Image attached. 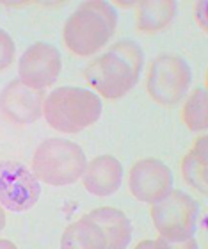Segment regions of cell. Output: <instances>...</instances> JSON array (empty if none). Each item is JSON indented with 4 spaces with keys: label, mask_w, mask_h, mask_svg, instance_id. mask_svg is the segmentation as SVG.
<instances>
[{
    "label": "cell",
    "mask_w": 208,
    "mask_h": 249,
    "mask_svg": "<svg viewBox=\"0 0 208 249\" xmlns=\"http://www.w3.org/2000/svg\"><path fill=\"white\" fill-rule=\"evenodd\" d=\"M144 66L142 48L132 39L110 45L84 70V80L102 98H123L136 88Z\"/></svg>",
    "instance_id": "obj_1"
},
{
    "label": "cell",
    "mask_w": 208,
    "mask_h": 249,
    "mask_svg": "<svg viewBox=\"0 0 208 249\" xmlns=\"http://www.w3.org/2000/svg\"><path fill=\"white\" fill-rule=\"evenodd\" d=\"M118 27L114 5L104 0L82 2L63 27L64 47L78 57H89L109 45Z\"/></svg>",
    "instance_id": "obj_2"
},
{
    "label": "cell",
    "mask_w": 208,
    "mask_h": 249,
    "mask_svg": "<svg viewBox=\"0 0 208 249\" xmlns=\"http://www.w3.org/2000/svg\"><path fill=\"white\" fill-rule=\"evenodd\" d=\"M102 98L91 89L77 86L55 88L43 104V118L48 126L61 134H78L100 120Z\"/></svg>",
    "instance_id": "obj_3"
},
{
    "label": "cell",
    "mask_w": 208,
    "mask_h": 249,
    "mask_svg": "<svg viewBox=\"0 0 208 249\" xmlns=\"http://www.w3.org/2000/svg\"><path fill=\"white\" fill-rule=\"evenodd\" d=\"M87 166L82 146L63 137H50L37 146L32 155V169L39 183L66 187L77 183Z\"/></svg>",
    "instance_id": "obj_4"
},
{
    "label": "cell",
    "mask_w": 208,
    "mask_h": 249,
    "mask_svg": "<svg viewBox=\"0 0 208 249\" xmlns=\"http://www.w3.org/2000/svg\"><path fill=\"white\" fill-rule=\"evenodd\" d=\"M192 84V70L178 53H160L148 66L146 91L155 104L174 107L182 104Z\"/></svg>",
    "instance_id": "obj_5"
},
{
    "label": "cell",
    "mask_w": 208,
    "mask_h": 249,
    "mask_svg": "<svg viewBox=\"0 0 208 249\" xmlns=\"http://www.w3.org/2000/svg\"><path fill=\"white\" fill-rule=\"evenodd\" d=\"M150 215L158 237L178 242L196 235L201 212L199 203L191 194L173 189L166 197L151 205Z\"/></svg>",
    "instance_id": "obj_6"
},
{
    "label": "cell",
    "mask_w": 208,
    "mask_h": 249,
    "mask_svg": "<svg viewBox=\"0 0 208 249\" xmlns=\"http://www.w3.org/2000/svg\"><path fill=\"white\" fill-rule=\"evenodd\" d=\"M41 197V183L18 160L0 162V207L9 212H27Z\"/></svg>",
    "instance_id": "obj_7"
},
{
    "label": "cell",
    "mask_w": 208,
    "mask_h": 249,
    "mask_svg": "<svg viewBox=\"0 0 208 249\" xmlns=\"http://www.w3.org/2000/svg\"><path fill=\"white\" fill-rule=\"evenodd\" d=\"M63 70L61 53L53 45L45 41L34 43L20 55L18 78L27 88L45 91L57 82Z\"/></svg>",
    "instance_id": "obj_8"
},
{
    "label": "cell",
    "mask_w": 208,
    "mask_h": 249,
    "mask_svg": "<svg viewBox=\"0 0 208 249\" xmlns=\"http://www.w3.org/2000/svg\"><path fill=\"white\" fill-rule=\"evenodd\" d=\"M173 171L158 159H140L128 173V189L137 201L153 205L173 191Z\"/></svg>",
    "instance_id": "obj_9"
},
{
    "label": "cell",
    "mask_w": 208,
    "mask_h": 249,
    "mask_svg": "<svg viewBox=\"0 0 208 249\" xmlns=\"http://www.w3.org/2000/svg\"><path fill=\"white\" fill-rule=\"evenodd\" d=\"M47 93L27 88L20 78L11 80L0 93V112L5 120L16 124L36 123L43 116V104Z\"/></svg>",
    "instance_id": "obj_10"
},
{
    "label": "cell",
    "mask_w": 208,
    "mask_h": 249,
    "mask_svg": "<svg viewBox=\"0 0 208 249\" xmlns=\"http://www.w3.org/2000/svg\"><path fill=\"white\" fill-rule=\"evenodd\" d=\"M123 177V166L114 155H98L93 160H87L82 175V185L93 196L107 197L120 191Z\"/></svg>",
    "instance_id": "obj_11"
},
{
    "label": "cell",
    "mask_w": 208,
    "mask_h": 249,
    "mask_svg": "<svg viewBox=\"0 0 208 249\" xmlns=\"http://www.w3.org/2000/svg\"><path fill=\"white\" fill-rule=\"evenodd\" d=\"M96 223L107 242V249H126L132 240V223L125 212L114 207H102L87 213Z\"/></svg>",
    "instance_id": "obj_12"
},
{
    "label": "cell",
    "mask_w": 208,
    "mask_h": 249,
    "mask_svg": "<svg viewBox=\"0 0 208 249\" xmlns=\"http://www.w3.org/2000/svg\"><path fill=\"white\" fill-rule=\"evenodd\" d=\"M208 148L207 135H199L182 159V177L199 194L208 192Z\"/></svg>",
    "instance_id": "obj_13"
},
{
    "label": "cell",
    "mask_w": 208,
    "mask_h": 249,
    "mask_svg": "<svg viewBox=\"0 0 208 249\" xmlns=\"http://www.w3.org/2000/svg\"><path fill=\"white\" fill-rule=\"evenodd\" d=\"M176 15V2L173 0H144L137 4V31L142 34L155 32L171 25Z\"/></svg>",
    "instance_id": "obj_14"
},
{
    "label": "cell",
    "mask_w": 208,
    "mask_h": 249,
    "mask_svg": "<svg viewBox=\"0 0 208 249\" xmlns=\"http://www.w3.org/2000/svg\"><path fill=\"white\" fill-rule=\"evenodd\" d=\"M61 249H107V242L96 223L84 215L64 230Z\"/></svg>",
    "instance_id": "obj_15"
},
{
    "label": "cell",
    "mask_w": 208,
    "mask_h": 249,
    "mask_svg": "<svg viewBox=\"0 0 208 249\" xmlns=\"http://www.w3.org/2000/svg\"><path fill=\"white\" fill-rule=\"evenodd\" d=\"M182 121L194 134H205L208 128V96L207 88H196L185 96L182 107Z\"/></svg>",
    "instance_id": "obj_16"
},
{
    "label": "cell",
    "mask_w": 208,
    "mask_h": 249,
    "mask_svg": "<svg viewBox=\"0 0 208 249\" xmlns=\"http://www.w3.org/2000/svg\"><path fill=\"white\" fill-rule=\"evenodd\" d=\"M16 45L7 31L0 29V71H4L15 62Z\"/></svg>",
    "instance_id": "obj_17"
},
{
    "label": "cell",
    "mask_w": 208,
    "mask_h": 249,
    "mask_svg": "<svg viewBox=\"0 0 208 249\" xmlns=\"http://www.w3.org/2000/svg\"><path fill=\"white\" fill-rule=\"evenodd\" d=\"M155 242V249H199L198 240L187 239V240H178V242H173V240H166L158 237V239L153 240Z\"/></svg>",
    "instance_id": "obj_18"
},
{
    "label": "cell",
    "mask_w": 208,
    "mask_h": 249,
    "mask_svg": "<svg viewBox=\"0 0 208 249\" xmlns=\"http://www.w3.org/2000/svg\"><path fill=\"white\" fill-rule=\"evenodd\" d=\"M207 5L208 2L203 0V2H198V4L194 5V16H196V21L199 23V27L207 31Z\"/></svg>",
    "instance_id": "obj_19"
},
{
    "label": "cell",
    "mask_w": 208,
    "mask_h": 249,
    "mask_svg": "<svg viewBox=\"0 0 208 249\" xmlns=\"http://www.w3.org/2000/svg\"><path fill=\"white\" fill-rule=\"evenodd\" d=\"M134 249H155V242H153V240H150V239L140 240L139 244H137Z\"/></svg>",
    "instance_id": "obj_20"
},
{
    "label": "cell",
    "mask_w": 208,
    "mask_h": 249,
    "mask_svg": "<svg viewBox=\"0 0 208 249\" xmlns=\"http://www.w3.org/2000/svg\"><path fill=\"white\" fill-rule=\"evenodd\" d=\"M0 249H18L15 242H11L7 239H0Z\"/></svg>",
    "instance_id": "obj_21"
},
{
    "label": "cell",
    "mask_w": 208,
    "mask_h": 249,
    "mask_svg": "<svg viewBox=\"0 0 208 249\" xmlns=\"http://www.w3.org/2000/svg\"><path fill=\"white\" fill-rule=\"evenodd\" d=\"M4 226H5V210L0 207V231L4 230Z\"/></svg>",
    "instance_id": "obj_22"
}]
</instances>
